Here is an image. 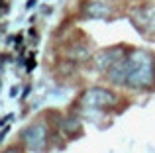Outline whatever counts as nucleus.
Listing matches in <instances>:
<instances>
[{"label":"nucleus","instance_id":"7","mask_svg":"<svg viewBox=\"0 0 155 153\" xmlns=\"http://www.w3.org/2000/svg\"><path fill=\"white\" fill-rule=\"evenodd\" d=\"M75 126H79V120L77 118H67L65 120V132H67V134H73V128Z\"/></svg>","mask_w":155,"mask_h":153},{"label":"nucleus","instance_id":"8","mask_svg":"<svg viewBox=\"0 0 155 153\" xmlns=\"http://www.w3.org/2000/svg\"><path fill=\"white\" fill-rule=\"evenodd\" d=\"M4 153H20L18 149H16V147H8V149L6 151H4Z\"/></svg>","mask_w":155,"mask_h":153},{"label":"nucleus","instance_id":"9","mask_svg":"<svg viewBox=\"0 0 155 153\" xmlns=\"http://www.w3.org/2000/svg\"><path fill=\"white\" fill-rule=\"evenodd\" d=\"M28 8H31V6H35V0H28V4H26Z\"/></svg>","mask_w":155,"mask_h":153},{"label":"nucleus","instance_id":"1","mask_svg":"<svg viewBox=\"0 0 155 153\" xmlns=\"http://www.w3.org/2000/svg\"><path fill=\"white\" fill-rule=\"evenodd\" d=\"M155 80V61L149 51H132L126 57V84L136 90L149 88Z\"/></svg>","mask_w":155,"mask_h":153},{"label":"nucleus","instance_id":"6","mask_svg":"<svg viewBox=\"0 0 155 153\" xmlns=\"http://www.w3.org/2000/svg\"><path fill=\"white\" fill-rule=\"evenodd\" d=\"M108 14H110V8L102 2H91L84 8V16H88V18H106Z\"/></svg>","mask_w":155,"mask_h":153},{"label":"nucleus","instance_id":"4","mask_svg":"<svg viewBox=\"0 0 155 153\" xmlns=\"http://www.w3.org/2000/svg\"><path fill=\"white\" fill-rule=\"evenodd\" d=\"M22 139L28 145V149H31L35 153L43 151V147L47 143V128L43 124H31V126H28L24 130Z\"/></svg>","mask_w":155,"mask_h":153},{"label":"nucleus","instance_id":"5","mask_svg":"<svg viewBox=\"0 0 155 153\" xmlns=\"http://www.w3.org/2000/svg\"><path fill=\"white\" fill-rule=\"evenodd\" d=\"M126 55H124V49L122 47H108V49H102L98 55L94 57V63H96V67L98 69H102V71H108L112 65H116L120 59H124Z\"/></svg>","mask_w":155,"mask_h":153},{"label":"nucleus","instance_id":"2","mask_svg":"<svg viewBox=\"0 0 155 153\" xmlns=\"http://www.w3.org/2000/svg\"><path fill=\"white\" fill-rule=\"evenodd\" d=\"M81 104H83L84 110H104V108H110L116 104V94L106 88L94 86V88H88V90L83 92L81 96Z\"/></svg>","mask_w":155,"mask_h":153},{"label":"nucleus","instance_id":"3","mask_svg":"<svg viewBox=\"0 0 155 153\" xmlns=\"http://www.w3.org/2000/svg\"><path fill=\"white\" fill-rule=\"evenodd\" d=\"M130 18H132V24L141 34H147V35L155 34V6L149 4V6L136 8Z\"/></svg>","mask_w":155,"mask_h":153}]
</instances>
